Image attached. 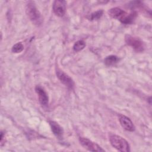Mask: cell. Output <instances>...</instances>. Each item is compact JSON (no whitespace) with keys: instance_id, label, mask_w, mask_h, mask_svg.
Returning a JSON list of instances; mask_svg holds the SVG:
<instances>
[{"instance_id":"1","label":"cell","mask_w":152,"mask_h":152,"mask_svg":"<svg viewBox=\"0 0 152 152\" xmlns=\"http://www.w3.org/2000/svg\"><path fill=\"white\" fill-rule=\"evenodd\" d=\"M109 14L112 18L119 20L122 23L125 24H130L132 23L137 17L136 12L134 11L130 14H128L126 12L118 7L110 9Z\"/></svg>"},{"instance_id":"2","label":"cell","mask_w":152,"mask_h":152,"mask_svg":"<svg viewBox=\"0 0 152 152\" xmlns=\"http://www.w3.org/2000/svg\"><path fill=\"white\" fill-rule=\"evenodd\" d=\"M26 13L31 21L36 26H39L43 23V17L36 8L34 2L28 1L26 5Z\"/></svg>"},{"instance_id":"3","label":"cell","mask_w":152,"mask_h":152,"mask_svg":"<svg viewBox=\"0 0 152 152\" xmlns=\"http://www.w3.org/2000/svg\"><path fill=\"white\" fill-rule=\"evenodd\" d=\"M111 145L118 151L122 152L130 151V147L128 141L122 137L112 134L109 137Z\"/></svg>"},{"instance_id":"4","label":"cell","mask_w":152,"mask_h":152,"mask_svg":"<svg viewBox=\"0 0 152 152\" xmlns=\"http://www.w3.org/2000/svg\"><path fill=\"white\" fill-rule=\"evenodd\" d=\"M125 42L137 52H142L144 49V44L139 38L129 34L125 36Z\"/></svg>"},{"instance_id":"5","label":"cell","mask_w":152,"mask_h":152,"mask_svg":"<svg viewBox=\"0 0 152 152\" xmlns=\"http://www.w3.org/2000/svg\"><path fill=\"white\" fill-rule=\"evenodd\" d=\"M79 141L81 145L87 149L89 151H99L102 152L104 151L105 150L103 149L100 145L95 143L94 142H93L92 141L90 140L89 139L85 138V137H80L79 138Z\"/></svg>"},{"instance_id":"6","label":"cell","mask_w":152,"mask_h":152,"mask_svg":"<svg viewBox=\"0 0 152 152\" xmlns=\"http://www.w3.org/2000/svg\"><path fill=\"white\" fill-rule=\"evenodd\" d=\"M56 74L61 82L66 86L68 88L72 90L74 88V82L71 77H70L68 74L59 69H56Z\"/></svg>"},{"instance_id":"7","label":"cell","mask_w":152,"mask_h":152,"mask_svg":"<svg viewBox=\"0 0 152 152\" xmlns=\"http://www.w3.org/2000/svg\"><path fill=\"white\" fill-rule=\"evenodd\" d=\"M53 11L58 17H63L66 11V2L62 0H56L53 3Z\"/></svg>"},{"instance_id":"8","label":"cell","mask_w":152,"mask_h":152,"mask_svg":"<svg viewBox=\"0 0 152 152\" xmlns=\"http://www.w3.org/2000/svg\"><path fill=\"white\" fill-rule=\"evenodd\" d=\"M35 91L38 95L39 101L43 106H47L49 104V97L45 90L40 86H37Z\"/></svg>"},{"instance_id":"9","label":"cell","mask_w":152,"mask_h":152,"mask_svg":"<svg viewBox=\"0 0 152 152\" xmlns=\"http://www.w3.org/2000/svg\"><path fill=\"white\" fill-rule=\"evenodd\" d=\"M120 124L122 128L128 131H134L135 126L132 121L127 116L121 115L119 118Z\"/></svg>"},{"instance_id":"10","label":"cell","mask_w":152,"mask_h":152,"mask_svg":"<svg viewBox=\"0 0 152 152\" xmlns=\"http://www.w3.org/2000/svg\"><path fill=\"white\" fill-rule=\"evenodd\" d=\"M49 125L51 128V130L53 134L58 138H62L63 137V129L56 122L53 121H49Z\"/></svg>"},{"instance_id":"11","label":"cell","mask_w":152,"mask_h":152,"mask_svg":"<svg viewBox=\"0 0 152 152\" xmlns=\"http://www.w3.org/2000/svg\"><path fill=\"white\" fill-rule=\"evenodd\" d=\"M119 61V58L116 55H109L107 56L104 60V62L106 65L111 66L115 65Z\"/></svg>"},{"instance_id":"12","label":"cell","mask_w":152,"mask_h":152,"mask_svg":"<svg viewBox=\"0 0 152 152\" xmlns=\"http://www.w3.org/2000/svg\"><path fill=\"white\" fill-rule=\"evenodd\" d=\"M85 46H86V43L84 42V41L82 40H80L74 43L73 46V49L75 52H79L83 50L85 48Z\"/></svg>"},{"instance_id":"13","label":"cell","mask_w":152,"mask_h":152,"mask_svg":"<svg viewBox=\"0 0 152 152\" xmlns=\"http://www.w3.org/2000/svg\"><path fill=\"white\" fill-rule=\"evenodd\" d=\"M103 14V10H99V11H95V12L91 13L88 17V18L90 20H99L102 16Z\"/></svg>"},{"instance_id":"14","label":"cell","mask_w":152,"mask_h":152,"mask_svg":"<svg viewBox=\"0 0 152 152\" xmlns=\"http://www.w3.org/2000/svg\"><path fill=\"white\" fill-rule=\"evenodd\" d=\"M23 49H24L23 45L21 42H18L15 44L14 45H13V46L12 47L11 50L12 52L17 53L22 52Z\"/></svg>"}]
</instances>
